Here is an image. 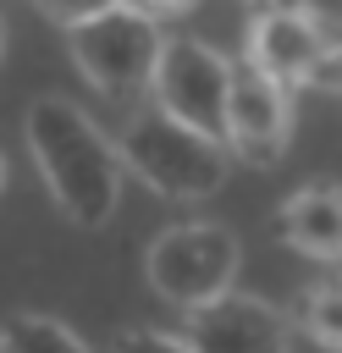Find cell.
I'll use <instances>...</instances> for the list:
<instances>
[{
    "mask_svg": "<svg viewBox=\"0 0 342 353\" xmlns=\"http://www.w3.org/2000/svg\"><path fill=\"white\" fill-rule=\"evenodd\" d=\"M22 138H28V154L55 199V210L83 226V232H99L116 204H121V154L116 143L94 127V116L83 105H72L66 94H39L22 116Z\"/></svg>",
    "mask_w": 342,
    "mask_h": 353,
    "instance_id": "obj_1",
    "label": "cell"
},
{
    "mask_svg": "<svg viewBox=\"0 0 342 353\" xmlns=\"http://www.w3.org/2000/svg\"><path fill=\"white\" fill-rule=\"evenodd\" d=\"M116 154L127 165V176H138L149 193L160 199H177V204H193V199H210L221 182H226V143L165 116L160 105H143L121 121L116 132Z\"/></svg>",
    "mask_w": 342,
    "mask_h": 353,
    "instance_id": "obj_2",
    "label": "cell"
},
{
    "mask_svg": "<svg viewBox=\"0 0 342 353\" xmlns=\"http://www.w3.org/2000/svg\"><path fill=\"white\" fill-rule=\"evenodd\" d=\"M66 50H72V66L105 99H132V94H143L154 83L165 33H160V17H149L143 6L116 0L99 17L66 28Z\"/></svg>",
    "mask_w": 342,
    "mask_h": 353,
    "instance_id": "obj_3",
    "label": "cell"
},
{
    "mask_svg": "<svg viewBox=\"0 0 342 353\" xmlns=\"http://www.w3.org/2000/svg\"><path fill=\"white\" fill-rule=\"evenodd\" d=\"M237 265H243L237 232H226L221 221L165 226V232L149 243V254H143L149 287H154L165 303H177V309H199V303L232 292Z\"/></svg>",
    "mask_w": 342,
    "mask_h": 353,
    "instance_id": "obj_4",
    "label": "cell"
},
{
    "mask_svg": "<svg viewBox=\"0 0 342 353\" xmlns=\"http://www.w3.org/2000/svg\"><path fill=\"white\" fill-rule=\"evenodd\" d=\"M232 77H237V66H232L215 44L182 33V39H165L149 94H154V105H160L165 116H177V121H188V127H199V132H210V138L226 143Z\"/></svg>",
    "mask_w": 342,
    "mask_h": 353,
    "instance_id": "obj_5",
    "label": "cell"
},
{
    "mask_svg": "<svg viewBox=\"0 0 342 353\" xmlns=\"http://www.w3.org/2000/svg\"><path fill=\"white\" fill-rule=\"evenodd\" d=\"M287 143H292V88L243 61L226 99V149L248 165H276Z\"/></svg>",
    "mask_w": 342,
    "mask_h": 353,
    "instance_id": "obj_6",
    "label": "cell"
},
{
    "mask_svg": "<svg viewBox=\"0 0 342 353\" xmlns=\"http://www.w3.org/2000/svg\"><path fill=\"white\" fill-rule=\"evenodd\" d=\"M331 44H336L331 22L309 6H281L276 0L248 22V66H259L265 77H276L287 88L309 83Z\"/></svg>",
    "mask_w": 342,
    "mask_h": 353,
    "instance_id": "obj_7",
    "label": "cell"
},
{
    "mask_svg": "<svg viewBox=\"0 0 342 353\" xmlns=\"http://www.w3.org/2000/svg\"><path fill=\"white\" fill-rule=\"evenodd\" d=\"M188 342L199 353H292V325L254 292H221L188 309Z\"/></svg>",
    "mask_w": 342,
    "mask_h": 353,
    "instance_id": "obj_8",
    "label": "cell"
},
{
    "mask_svg": "<svg viewBox=\"0 0 342 353\" xmlns=\"http://www.w3.org/2000/svg\"><path fill=\"white\" fill-rule=\"evenodd\" d=\"M276 232L287 248L309 259H342V188L336 182H309L276 210Z\"/></svg>",
    "mask_w": 342,
    "mask_h": 353,
    "instance_id": "obj_9",
    "label": "cell"
},
{
    "mask_svg": "<svg viewBox=\"0 0 342 353\" xmlns=\"http://www.w3.org/2000/svg\"><path fill=\"white\" fill-rule=\"evenodd\" d=\"M0 353H94V347L50 314H11L0 325Z\"/></svg>",
    "mask_w": 342,
    "mask_h": 353,
    "instance_id": "obj_10",
    "label": "cell"
},
{
    "mask_svg": "<svg viewBox=\"0 0 342 353\" xmlns=\"http://www.w3.org/2000/svg\"><path fill=\"white\" fill-rule=\"evenodd\" d=\"M298 325H303V336H309L314 347L342 353V281H336V276L303 287V298H298Z\"/></svg>",
    "mask_w": 342,
    "mask_h": 353,
    "instance_id": "obj_11",
    "label": "cell"
},
{
    "mask_svg": "<svg viewBox=\"0 0 342 353\" xmlns=\"http://www.w3.org/2000/svg\"><path fill=\"white\" fill-rule=\"evenodd\" d=\"M110 353H199L188 336H171V331H149V325H132L116 336Z\"/></svg>",
    "mask_w": 342,
    "mask_h": 353,
    "instance_id": "obj_12",
    "label": "cell"
},
{
    "mask_svg": "<svg viewBox=\"0 0 342 353\" xmlns=\"http://www.w3.org/2000/svg\"><path fill=\"white\" fill-rule=\"evenodd\" d=\"M55 28H77V22H88V17H99L105 6H116V0H33Z\"/></svg>",
    "mask_w": 342,
    "mask_h": 353,
    "instance_id": "obj_13",
    "label": "cell"
},
{
    "mask_svg": "<svg viewBox=\"0 0 342 353\" xmlns=\"http://www.w3.org/2000/svg\"><path fill=\"white\" fill-rule=\"evenodd\" d=\"M132 6H143L149 17H171V11H188L193 0H132Z\"/></svg>",
    "mask_w": 342,
    "mask_h": 353,
    "instance_id": "obj_14",
    "label": "cell"
},
{
    "mask_svg": "<svg viewBox=\"0 0 342 353\" xmlns=\"http://www.w3.org/2000/svg\"><path fill=\"white\" fill-rule=\"evenodd\" d=\"M0 55H6V22H0Z\"/></svg>",
    "mask_w": 342,
    "mask_h": 353,
    "instance_id": "obj_15",
    "label": "cell"
},
{
    "mask_svg": "<svg viewBox=\"0 0 342 353\" xmlns=\"http://www.w3.org/2000/svg\"><path fill=\"white\" fill-rule=\"evenodd\" d=\"M0 188H6V160H0Z\"/></svg>",
    "mask_w": 342,
    "mask_h": 353,
    "instance_id": "obj_16",
    "label": "cell"
}]
</instances>
